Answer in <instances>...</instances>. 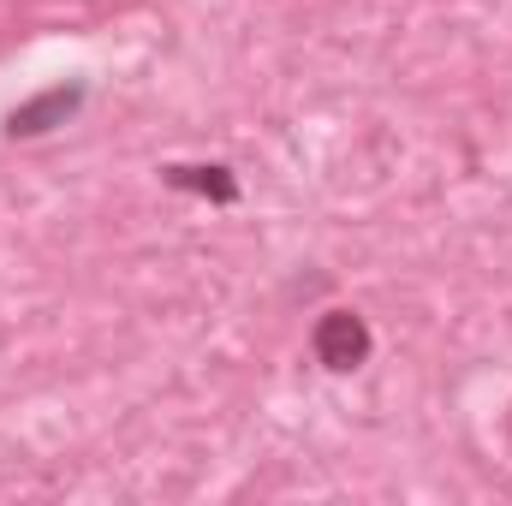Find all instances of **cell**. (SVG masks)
<instances>
[{
  "instance_id": "cell-1",
  "label": "cell",
  "mask_w": 512,
  "mask_h": 506,
  "mask_svg": "<svg viewBox=\"0 0 512 506\" xmlns=\"http://www.w3.org/2000/svg\"><path fill=\"white\" fill-rule=\"evenodd\" d=\"M310 352H316V364H322V370L346 376V370L370 364L376 334H370V322H364L358 310H322V316H316V328H310Z\"/></svg>"
},
{
  "instance_id": "cell-2",
  "label": "cell",
  "mask_w": 512,
  "mask_h": 506,
  "mask_svg": "<svg viewBox=\"0 0 512 506\" xmlns=\"http://www.w3.org/2000/svg\"><path fill=\"white\" fill-rule=\"evenodd\" d=\"M84 84H54V90H42V96H30L24 108H12L6 114V137L12 143H30V137H48V131H60L78 108H84Z\"/></svg>"
},
{
  "instance_id": "cell-3",
  "label": "cell",
  "mask_w": 512,
  "mask_h": 506,
  "mask_svg": "<svg viewBox=\"0 0 512 506\" xmlns=\"http://www.w3.org/2000/svg\"><path fill=\"white\" fill-rule=\"evenodd\" d=\"M161 179H167L173 191H197V197H209V203H239L233 167H185V161H173V167H161Z\"/></svg>"
}]
</instances>
